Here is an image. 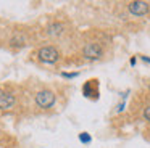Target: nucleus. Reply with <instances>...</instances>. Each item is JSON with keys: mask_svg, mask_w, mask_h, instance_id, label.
<instances>
[{"mask_svg": "<svg viewBox=\"0 0 150 148\" xmlns=\"http://www.w3.org/2000/svg\"><path fill=\"white\" fill-rule=\"evenodd\" d=\"M36 103L40 108H50V106L55 103V95L49 90H42L36 95Z\"/></svg>", "mask_w": 150, "mask_h": 148, "instance_id": "nucleus-1", "label": "nucleus"}, {"mask_svg": "<svg viewBox=\"0 0 150 148\" xmlns=\"http://www.w3.org/2000/svg\"><path fill=\"white\" fill-rule=\"evenodd\" d=\"M39 58L45 63H55L58 60V51L53 47H44L39 50Z\"/></svg>", "mask_w": 150, "mask_h": 148, "instance_id": "nucleus-2", "label": "nucleus"}, {"mask_svg": "<svg viewBox=\"0 0 150 148\" xmlns=\"http://www.w3.org/2000/svg\"><path fill=\"white\" fill-rule=\"evenodd\" d=\"M84 56L89 58V60H97V58L102 56V48L98 44H89L87 47L84 48Z\"/></svg>", "mask_w": 150, "mask_h": 148, "instance_id": "nucleus-3", "label": "nucleus"}, {"mask_svg": "<svg viewBox=\"0 0 150 148\" xmlns=\"http://www.w3.org/2000/svg\"><path fill=\"white\" fill-rule=\"evenodd\" d=\"M129 11L132 13V15H145L147 11H149V3L147 2H142V0H137V2H132L129 5Z\"/></svg>", "mask_w": 150, "mask_h": 148, "instance_id": "nucleus-4", "label": "nucleus"}, {"mask_svg": "<svg viewBox=\"0 0 150 148\" xmlns=\"http://www.w3.org/2000/svg\"><path fill=\"white\" fill-rule=\"evenodd\" d=\"M15 105V97L10 93H2L0 95V109H8Z\"/></svg>", "mask_w": 150, "mask_h": 148, "instance_id": "nucleus-5", "label": "nucleus"}, {"mask_svg": "<svg viewBox=\"0 0 150 148\" xmlns=\"http://www.w3.org/2000/svg\"><path fill=\"white\" fill-rule=\"evenodd\" d=\"M144 116H145V119H147V121H150V105L145 108V111H144Z\"/></svg>", "mask_w": 150, "mask_h": 148, "instance_id": "nucleus-6", "label": "nucleus"}, {"mask_svg": "<svg viewBox=\"0 0 150 148\" xmlns=\"http://www.w3.org/2000/svg\"><path fill=\"white\" fill-rule=\"evenodd\" d=\"M81 140L82 142H91V137L87 134H81Z\"/></svg>", "mask_w": 150, "mask_h": 148, "instance_id": "nucleus-7", "label": "nucleus"}]
</instances>
